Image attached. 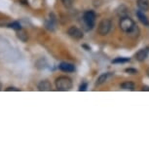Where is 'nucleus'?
Listing matches in <instances>:
<instances>
[{
    "instance_id": "nucleus-1",
    "label": "nucleus",
    "mask_w": 149,
    "mask_h": 149,
    "mask_svg": "<svg viewBox=\"0 0 149 149\" xmlns=\"http://www.w3.org/2000/svg\"><path fill=\"white\" fill-rule=\"evenodd\" d=\"M95 13L94 11L89 10L86 11L83 15V24H84V27H85L86 30H91L93 29V27L95 26Z\"/></svg>"
},
{
    "instance_id": "nucleus-11",
    "label": "nucleus",
    "mask_w": 149,
    "mask_h": 149,
    "mask_svg": "<svg viewBox=\"0 0 149 149\" xmlns=\"http://www.w3.org/2000/svg\"><path fill=\"white\" fill-rule=\"evenodd\" d=\"M136 16H137V18H139V22H141L142 24H144V26H149V21H148L147 17L145 16L144 12H142V11H140V10L137 11Z\"/></svg>"
},
{
    "instance_id": "nucleus-23",
    "label": "nucleus",
    "mask_w": 149,
    "mask_h": 149,
    "mask_svg": "<svg viewBox=\"0 0 149 149\" xmlns=\"http://www.w3.org/2000/svg\"><path fill=\"white\" fill-rule=\"evenodd\" d=\"M146 73H147V76L149 77V67L147 68V70H146Z\"/></svg>"
},
{
    "instance_id": "nucleus-20",
    "label": "nucleus",
    "mask_w": 149,
    "mask_h": 149,
    "mask_svg": "<svg viewBox=\"0 0 149 149\" xmlns=\"http://www.w3.org/2000/svg\"><path fill=\"white\" fill-rule=\"evenodd\" d=\"M19 3L24 4V5H29V0H19Z\"/></svg>"
},
{
    "instance_id": "nucleus-8",
    "label": "nucleus",
    "mask_w": 149,
    "mask_h": 149,
    "mask_svg": "<svg viewBox=\"0 0 149 149\" xmlns=\"http://www.w3.org/2000/svg\"><path fill=\"white\" fill-rule=\"evenodd\" d=\"M58 68L63 72H74L75 71V66L73 65L72 63H61L60 65H58Z\"/></svg>"
},
{
    "instance_id": "nucleus-22",
    "label": "nucleus",
    "mask_w": 149,
    "mask_h": 149,
    "mask_svg": "<svg viewBox=\"0 0 149 149\" xmlns=\"http://www.w3.org/2000/svg\"><path fill=\"white\" fill-rule=\"evenodd\" d=\"M142 91H149V87L148 86H143L142 87Z\"/></svg>"
},
{
    "instance_id": "nucleus-15",
    "label": "nucleus",
    "mask_w": 149,
    "mask_h": 149,
    "mask_svg": "<svg viewBox=\"0 0 149 149\" xmlns=\"http://www.w3.org/2000/svg\"><path fill=\"white\" fill-rule=\"evenodd\" d=\"M7 26L10 27V29H13L15 30H19L22 29L21 24H19V22H8L7 24Z\"/></svg>"
},
{
    "instance_id": "nucleus-2",
    "label": "nucleus",
    "mask_w": 149,
    "mask_h": 149,
    "mask_svg": "<svg viewBox=\"0 0 149 149\" xmlns=\"http://www.w3.org/2000/svg\"><path fill=\"white\" fill-rule=\"evenodd\" d=\"M72 80L69 77L60 76L56 79V88L58 91H69L72 88Z\"/></svg>"
},
{
    "instance_id": "nucleus-19",
    "label": "nucleus",
    "mask_w": 149,
    "mask_h": 149,
    "mask_svg": "<svg viewBox=\"0 0 149 149\" xmlns=\"http://www.w3.org/2000/svg\"><path fill=\"white\" fill-rule=\"evenodd\" d=\"M87 87H88V84H87V83H82V84L80 85V87H79V91H80V92L86 91V90H87Z\"/></svg>"
},
{
    "instance_id": "nucleus-4",
    "label": "nucleus",
    "mask_w": 149,
    "mask_h": 149,
    "mask_svg": "<svg viewBox=\"0 0 149 149\" xmlns=\"http://www.w3.org/2000/svg\"><path fill=\"white\" fill-rule=\"evenodd\" d=\"M134 22L133 21V19H131L130 17L126 16V17H123L121 18V21H120V29L123 30L124 32H129L131 31V29H133L134 26Z\"/></svg>"
},
{
    "instance_id": "nucleus-6",
    "label": "nucleus",
    "mask_w": 149,
    "mask_h": 149,
    "mask_svg": "<svg viewBox=\"0 0 149 149\" xmlns=\"http://www.w3.org/2000/svg\"><path fill=\"white\" fill-rule=\"evenodd\" d=\"M148 55H149V47H146V48H143V49H140L139 52L134 55V58L137 61H145L146 58H148Z\"/></svg>"
},
{
    "instance_id": "nucleus-10",
    "label": "nucleus",
    "mask_w": 149,
    "mask_h": 149,
    "mask_svg": "<svg viewBox=\"0 0 149 149\" xmlns=\"http://www.w3.org/2000/svg\"><path fill=\"white\" fill-rule=\"evenodd\" d=\"M137 7L142 12L149 11V0H137Z\"/></svg>"
},
{
    "instance_id": "nucleus-9",
    "label": "nucleus",
    "mask_w": 149,
    "mask_h": 149,
    "mask_svg": "<svg viewBox=\"0 0 149 149\" xmlns=\"http://www.w3.org/2000/svg\"><path fill=\"white\" fill-rule=\"evenodd\" d=\"M110 77H112L111 73H103V74H102L100 77L97 78V82H95V85H97V86L102 85V84H104L105 82H107L108 79Z\"/></svg>"
},
{
    "instance_id": "nucleus-16",
    "label": "nucleus",
    "mask_w": 149,
    "mask_h": 149,
    "mask_svg": "<svg viewBox=\"0 0 149 149\" xmlns=\"http://www.w3.org/2000/svg\"><path fill=\"white\" fill-rule=\"evenodd\" d=\"M131 60L129 58H116L115 60L112 61V63H129Z\"/></svg>"
},
{
    "instance_id": "nucleus-12",
    "label": "nucleus",
    "mask_w": 149,
    "mask_h": 149,
    "mask_svg": "<svg viewBox=\"0 0 149 149\" xmlns=\"http://www.w3.org/2000/svg\"><path fill=\"white\" fill-rule=\"evenodd\" d=\"M120 87L123 90H129V91H134V88H136V85H134V83L131 82V81H126V82H124V83L121 84Z\"/></svg>"
},
{
    "instance_id": "nucleus-7",
    "label": "nucleus",
    "mask_w": 149,
    "mask_h": 149,
    "mask_svg": "<svg viewBox=\"0 0 149 149\" xmlns=\"http://www.w3.org/2000/svg\"><path fill=\"white\" fill-rule=\"evenodd\" d=\"M37 88H38L39 91H41V92H49V91H51V90H52V85H51V83H50L49 81L43 80V81H41V82L38 84Z\"/></svg>"
},
{
    "instance_id": "nucleus-18",
    "label": "nucleus",
    "mask_w": 149,
    "mask_h": 149,
    "mask_svg": "<svg viewBox=\"0 0 149 149\" xmlns=\"http://www.w3.org/2000/svg\"><path fill=\"white\" fill-rule=\"evenodd\" d=\"M125 72H127L128 74H132V75H134V74H137L139 73V71L136 69V68H126L125 69Z\"/></svg>"
},
{
    "instance_id": "nucleus-24",
    "label": "nucleus",
    "mask_w": 149,
    "mask_h": 149,
    "mask_svg": "<svg viewBox=\"0 0 149 149\" xmlns=\"http://www.w3.org/2000/svg\"><path fill=\"white\" fill-rule=\"evenodd\" d=\"M0 89H1V84H0Z\"/></svg>"
},
{
    "instance_id": "nucleus-14",
    "label": "nucleus",
    "mask_w": 149,
    "mask_h": 149,
    "mask_svg": "<svg viewBox=\"0 0 149 149\" xmlns=\"http://www.w3.org/2000/svg\"><path fill=\"white\" fill-rule=\"evenodd\" d=\"M17 31H18V33H17V36H18L19 39H21L22 42L27 41V38H29V37H27V33H26V30L21 29L17 30Z\"/></svg>"
},
{
    "instance_id": "nucleus-17",
    "label": "nucleus",
    "mask_w": 149,
    "mask_h": 149,
    "mask_svg": "<svg viewBox=\"0 0 149 149\" xmlns=\"http://www.w3.org/2000/svg\"><path fill=\"white\" fill-rule=\"evenodd\" d=\"M63 6L66 8H71L73 6V3H74V0H61Z\"/></svg>"
},
{
    "instance_id": "nucleus-21",
    "label": "nucleus",
    "mask_w": 149,
    "mask_h": 149,
    "mask_svg": "<svg viewBox=\"0 0 149 149\" xmlns=\"http://www.w3.org/2000/svg\"><path fill=\"white\" fill-rule=\"evenodd\" d=\"M6 91H17V92H19V89H16V88H7Z\"/></svg>"
},
{
    "instance_id": "nucleus-3",
    "label": "nucleus",
    "mask_w": 149,
    "mask_h": 149,
    "mask_svg": "<svg viewBox=\"0 0 149 149\" xmlns=\"http://www.w3.org/2000/svg\"><path fill=\"white\" fill-rule=\"evenodd\" d=\"M111 26H112V22L109 19H102V22H100L98 24V27H97V33L102 36H105L107 35L109 31L111 29Z\"/></svg>"
},
{
    "instance_id": "nucleus-13",
    "label": "nucleus",
    "mask_w": 149,
    "mask_h": 149,
    "mask_svg": "<svg viewBox=\"0 0 149 149\" xmlns=\"http://www.w3.org/2000/svg\"><path fill=\"white\" fill-rule=\"evenodd\" d=\"M139 33H140V30L139 29V26H136V24H134L133 29H131V31H129L128 32V34L131 36V37H133V38H136V37H139Z\"/></svg>"
},
{
    "instance_id": "nucleus-5",
    "label": "nucleus",
    "mask_w": 149,
    "mask_h": 149,
    "mask_svg": "<svg viewBox=\"0 0 149 149\" xmlns=\"http://www.w3.org/2000/svg\"><path fill=\"white\" fill-rule=\"evenodd\" d=\"M67 34H68L71 38L75 39V40H80V39H82L84 37L83 31L76 26L69 27L68 30H67Z\"/></svg>"
}]
</instances>
